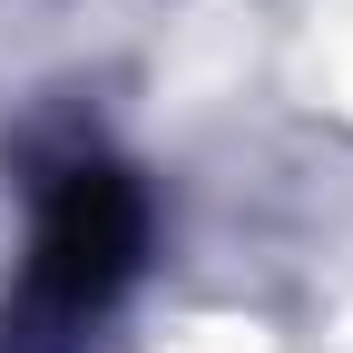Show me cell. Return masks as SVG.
<instances>
[{
	"label": "cell",
	"instance_id": "1",
	"mask_svg": "<svg viewBox=\"0 0 353 353\" xmlns=\"http://www.w3.org/2000/svg\"><path fill=\"white\" fill-rule=\"evenodd\" d=\"M128 265H138V196H128V176L99 167V157H69L50 176V196H39L30 265H20V294H10L0 343L10 353H69L108 314V294L128 285Z\"/></svg>",
	"mask_w": 353,
	"mask_h": 353
}]
</instances>
